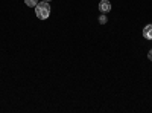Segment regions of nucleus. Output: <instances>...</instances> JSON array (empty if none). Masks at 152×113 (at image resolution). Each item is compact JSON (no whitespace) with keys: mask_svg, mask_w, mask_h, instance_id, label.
I'll return each mask as SVG.
<instances>
[{"mask_svg":"<svg viewBox=\"0 0 152 113\" xmlns=\"http://www.w3.org/2000/svg\"><path fill=\"white\" fill-rule=\"evenodd\" d=\"M35 14H37V17L40 18V20H46V18H49V16H50V6L47 5V2H40L37 6H35Z\"/></svg>","mask_w":152,"mask_h":113,"instance_id":"obj_1","label":"nucleus"},{"mask_svg":"<svg viewBox=\"0 0 152 113\" xmlns=\"http://www.w3.org/2000/svg\"><path fill=\"white\" fill-rule=\"evenodd\" d=\"M99 9L102 11V12H110V11H111V3H110V0H100Z\"/></svg>","mask_w":152,"mask_h":113,"instance_id":"obj_2","label":"nucleus"},{"mask_svg":"<svg viewBox=\"0 0 152 113\" xmlns=\"http://www.w3.org/2000/svg\"><path fill=\"white\" fill-rule=\"evenodd\" d=\"M143 37L146 40H152V24H146L143 28Z\"/></svg>","mask_w":152,"mask_h":113,"instance_id":"obj_3","label":"nucleus"},{"mask_svg":"<svg viewBox=\"0 0 152 113\" xmlns=\"http://www.w3.org/2000/svg\"><path fill=\"white\" fill-rule=\"evenodd\" d=\"M24 5H28L29 8H35L38 5V0H24Z\"/></svg>","mask_w":152,"mask_h":113,"instance_id":"obj_4","label":"nucleus"},{"mask_svg":"<svg viewBox=\"0 0 152 113\" xmlns=\"http://www.w3.org/2000/svg\"><path fill=\"white\" fill-rule=\"evenodd\" d=\"M97 20H99V23H100V24H105V23L108 21V18H107V16H105V14L99 16V18H97Z\"/></svg>","mask_w":152,"mask_h":113,"instance_id":"obj_5","label":"nucleus"},{"mask_svg":"<svg viewBox=\"0 0 152 113\" xmlns=\"http://www.w3.org/2000/svg\"><path fill=\"white\" fill-rule=\"evenodd\" d=\"M148 58L152 61V49H151V51H149V54H148Z\"/></svg>","mask_w":152,"mask_h":113,"instance_id":"obj_6","label":"nucleus"},{"mask_svg":"<svg viewBox=\"0 0 152 113\" xmlns=\"http://www.w3.org/2000/svg\"><path fill=\"white\" fill-rule=\"evenodd\" d=\"M44 2H52V0H44Z\"/></svg>","mask_w":152,"mask_h":113,"instance_id":"obj_7","label":"nucleus"}]
</instances>
